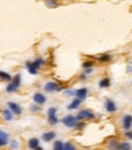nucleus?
I'll return each instance as SVG.
<instances>
[{
    "mask_svg": "<svg viewBox=\"0 0 132 150\" xmlns=\"http://www.w3.org/2000/svg\"><path fill=\"white\" fill-rule=\"evenodd\" d=\"M64 150H76V149H75V147H74V144L65 143V144H64Z\"/></svg>",
    "mask_w": 132,
    "mask_h": 150,
    "instance_id": "cd10ccee",
    "label": "nucleus"
},
{
    "mask_svg": "<svg viewBox=\"0 0 132 150\" xmlns=\"http://www.w3.org/2000/svg\"><path fill=\"white\" fill-rule=\"evenodd\" d=\"M76 118H77V121H83V120H93V118H94V114H93L91 110H87V109H85V110H81L80 112L77 114Z\"/></svg>",
    "mask_w": 132,
    "mask_h": 150,
    "instance_id": "20e7f679",
    "label": "nucleus"
},
{
    "mask_svg": "<svg viewBox=\"0 0 132 150\" xmlns=\"http://www.w3.org/2000/svg\"><path fill=\"white\" fill-rule=\"evenodd\" d=\"M34 150H44V149H43V148H42V147H38V148H36V149H34Z\"/></svg>",
    "mask_w": 132,
    "mask_h": 150,
    "instance_id": "f704fd0d",
    "label": "nucleus"
},
{
    "mask_svg": "<svg viewBox=\"0 0 132 150\" xmlns=\"http://www.w3.org/2000/svg\"><path fill=\"white\" fill-rule=\"evenodd\" d=\"M61 122L66 127H69V128H74L75 125H76V122H77V118L75 117L74 115H67V116H65V117L61 120Z\"/></svg>",
    "mask_w": 132,
    "mask_h": 150,
    "instance_id": "39448f33",
    "label": "nucleus"
},
{
    "mask_svg": "<svg viewBox=\"0 0 132 150\" xmlns=\"http://www.w3.org/2000/svg\"><path fill=\"white\" fill-rule=\"evenodd\" d=\"M132 127V115H125L122 117V128L130 131Z\"/></svg>",
    "mask_w": 132,
    "mask_h": 150,
    "instance_id": "0eeeda50",
    "label": "nucleus"
},
{
    "mask_svg": "<svg viewBox=\"0 0 132 150\" xmlns=\"http://www.w3.org/2000/svg\"><path fill=\"white\" fill-rule=\"evenodd\" d=\"M97 60L99 61V62H110V61H111V55L102 54V55H99V56L97 58Z\"/></svg>",
    "mask_w": 132,
    "mask_h": 150,
    "instance_id": "2eb2a0df",
    "label": "nucleus"
},
{
    "mask_svg": "<svg viewBox=\"0 0 132 150\" xmlns=\"http://www.w3.org/2000/svg\"><path fill=\"white\" fill-rule=\"evenodd\" d=\"M88 94V88H80V89L75 90V97L81 100H85Z\"/></svg>",
    "mask_w": 132,
    "mask_h": 150,
    "instance_id": "9d476101",
    "label": "nucleus"
},
{
    "mask_svg": "<svg viewBox=\"0 0 132 150\" xmlns=\"http://www.w3.org/2000/svg\"><path fill=\"white\" fill-rule=\"evenodd\" d=\"M65 95H67V97H75V90H65Z\"/></svg>",
    "mask_w": 132,
    "mask_h": 150,
    "instance_id": "c756f323",
    "label": "nucleus"
},
{
    "mask_svg": "<svg viewBox=\"0 0 132 150\" xmlns=\"http://www.w3.org/2000/svg\"><path fill=\"white\" fill-rule=\"evenodd\" d=\"M44 3H45L47 6L50 8V9H55V8L59 6V4H58L56 0H44Z\"/></svg>",
    "mask_w": 132,
    "mask_h": 150,
    "instance_id": "a211bd4d",
    "label": "nucleus"
},
{
    "mask_svg": "<svg viewBox=\"0 0 132 150\" xmlns=\"http://www.w3.org/2000/svg\"><path fill=\"white\" fill-rule=\"evenodd\" d=\"M38 147H39V140H38L37 138H31V139L28 140V148L31 150H34Z\"/></svg>",
    "mask_w": 132,
    "mask_h": 150,
    "instance_id": "dca6fc26",
    "label": "nucleus"
},
{
    "mask_svg": "<svg viewBox=\"0 0 132 150\" xmlns=\"http://www.w3.org/2000/svg\"><path fill=\"white\" fill-rule=\"evenodd\" d=\"M44 90L47 93H54V92H61L63 87L56 82H48L44 84Z\"/></svg>",
    "mask_w": 132,
    "mask_h": 150,
    "instance_id": "7ed1b4c3",
    "label": "nucleus"
},
{
    "mask_svg": "<svg viewBox=\"0 0 132 150\" xmlns=\"http://www.w3.org/2000/svg\"><path fill=\"white\" fill-rule=\"evenodd\" d=\"M53 150H64V143L61 140H56V142L54 143Z\"/></svg>",
    "mask_w": 132,
    "mask_h": 150,
    "instance_id": "4be33fe9",
    "label": "nucleus"
},
{
    "mask_svg": "<svg viewBox=\"0 0 132 150\" xmlns=\"http://www.w3.org/2000/svg\"><path fill=\"white\" fill-rule=\"evenodd\" d=\"M58 117H56V115H53V116H48V122H49V125H52V126H55L58 123Z\"/></svg>",
    "mask_w": 132,
    "mask_h": 150,
    "instance_id": "412c9836",
    "label": "nucleus"
},
{
    "mask_svg": "<svg viewBox=\"0 0 132 150\" xmlns=\"http://www.w3.org/2000/svg\"><path fill=\"white\" fill-rule=\"evenodd\" d=\"M104 108H105V110L108 111V112H115V111L118 110L116 104H115L111 99H107L105 100V103H104Z\"/></svg>",
    "mask_w": 132,
    "mask_h": 150,
    "instance_id": "6e6552de",
    "label": "nucleus"
},
{
    "mask_svg": "<svg viewBox=\"0 0 132 150\" xmlns=\"http://www.w3.org/2000/svg\"><path fill=\"white\" fill-rule=\"evenodd\" d=\"M81 103H82V100L81 99H78V98H75L72 101H71V104L69 105V110H75V109H77L81 105Z\"/></svg>",
    "mask_w": 132,
    "mask_h": 150,
    "instance_id": "4468645a",
    "label": "nucleus"
},
{
    "mask_svg": "<svg viewBox=\"0 0 132 150\" xmlns=\"http://www.w3.org/2000/svg\"><path fill=\"white\" fill-rule=\"evenodd\" d=\"M44 64H45V60H44L43 58H38L34 61H27V62H26L27 71H28L31 75L36 76L38 73V70H39L41 66H43Z\"/></svg>",
    "mask_w": 132,
    "mask_h": 150,
    "instance_id": "f257e3e1",
    "label": "nucleus"
},
{
    "mask_svg": "<svg viewBox=\"0 0 132 150\" xmlns=\"http://www.w3.org/2000/svg\"><path fill=\"white\" fill-rule=\"evenodd\" d=\"M86 127V123L83 121H80V122H76V125H75V127L74 128L75 129H77V131H82Z\"/></svg>",
    "mask_w": 132,
    "mask_h": 150,
    "instance_id": "5701e85b",
    "label": "nucleus"
},
{
    "mask_svg": "<svg viewBox=\"0 0 132 150\" xmlns=\"http://www.w3.org/2000/svg\"><path fill=\"white\" fill-rule=\"evenodd\" d=\"M0 138H1L3 140H5V142H9V134L5 131H0Z\"/></svg>",
    "mask_w": 132,
    "mask_h": 150,
    "instance_id": "b1692460",
    "label": "nucleus"
},
{
    "mask_svg": "<svg viewBox=\"0 0 132 150\" xmlns=\"http://www.w3.org/2000/svg\"><path fill=\"white\" fill-rule=\"evenodd\" d=\"M21 86V75H16L15 77H12V79L10 81V83L6 87V92L8 93H15L19 90V88Z\"/></svg>",
    "mask_w": 132,
    "mask_h": 150,
    "instance_id": "f03ea898",
    "label": "nucleus"
},
{
    "mask_svg": "<svg viewBox=\"0 0 132 150\" xmlns=\"http://www.w3.org/2000/svg\"><path fill=\"white\" fill-rule=\"evenodd\" d=\"M19 145H20V143H19L17 140H16V139H14L12 142L10 143V147H11V149H14V150H15V149H17V148H19Z\"/></svg>",
    "mask_w": 132,
    "mask_h": 150,
    "instance_id": "c85d7f7f",
    "label": "nucleus"
},
{
    "mask_svg": "<svg viewBox=\"0 0 132 150\" xmlns=\"http://www.w3.org/2000/svg\"><path fill=\"white\" fill-rule=\"evenodd\" d=\"M93 72V68H85V75H89Z\"/></svg>",
    "mask_w": 132,
    "mask_h": 150,
    "instance_id": "2f4dec72",
    "label": "nucleus"
},
{
    "mask_svg": "<svg viewBox=\"0 0 132 150\" xmlns=\"http://www.w3.org/2000/svg\"><path fill=\"white\" fill-rule=\"evenodd\" d=\"M80 79H82V81H83V79H87V75H85V73L81 75V76H80Z\"/></svg>",
    "mask_w": 132,
    "mask_h": 150,
    "instance_id": "72a5a7b5",
    "label": "nucleus"
},
{
    "mask_svg": "<svg viewBox=\"0 0 132 150\" xmlns=\"http://www.w3.org/2000/svg\"><path fill=\"white\" fill-rule=\"evenodd\" d=\"M56 137V134H55V132H45L44 134L42 136V138H43V140L44 142H50V140H53L54 138Z\"/></svg>",
    "mask_w": 132,
    "mask_h": 150,
    "instance_id": "f8f14e48",
    "label": "nucleus"
},
{
    "mask_svg": "<svg viewBox=\"0 0 132 150\" xmlns=\"http://www.w3.org/2000/svg\"><path fill=\"white\" fill-rule=\"evenodd\" d=\"M1 116H3V120L4 121H12L14 118V114L11 112V110L10 109H4L3 110V112H1Z\"/></svg>",
    "mask_w": 132,
    "mask_h": 150,
    "instance_id": "9b49d317",
    "label": "nucleus"
},
{
    "mask_svg": "<svg viewBox=\"0 0 132 150\" xmlns=\"http://www.w3.org/2000/svg\"><path fill=\"white\" fill-rule=\"evenodd\" d=\"M125 137H127L129 139H132V132H131V131H127V132L125 133Z\"/></svg>",
    "mask_w": 132,
    "mask_h": 150,
    "instance_id": "7c9ffc66",
    "label": "nucleus"
},
{
    "mask_svg": "<svg viewBox=\"0 0 132 150\" xmlns=\"http://www.w3.org/2000/svg\"><path fill=\"white\" fill-rule=\"evenodd\" d=\"M30 109H31V111H33V112H38V111H41V108H39V105L38 104H32L31 106H30Z\"/></svg>",
    "mask_w": 132,
    "mask_h": 150,
    "instance_id": "a878e982",
    "label": "nucleus"
},
{
    "mask_svg": "<svg viewBox=\"0 0 132 150\" xmlns=\"http://www.w3.org/2000/svg\"><path fill=\"white\" fill-rule=\"evenodd\" d=\"M8 108L11 110V112H12L14 115H21L22 114V108L20 106L19 104H16L14 101L8 103Z\"/></svg>",
    "mask_w": 132,
    "mask_h": 150,
    "instance_id": "423d86ee",
    "label": "nucleus"
},
{
    "mask_svg": "<svg viewBox=\"0 0 132 150\" xmlns=\"http://www.w3.org/2000/svg\"><path fill=\"white\" fill-rule=\"evenodd\" d=\"M12 79V77H11L8 72H4V71H0V81H5V82H10Z\"/></svg>",
    "mask_w": 132,
    "mask_h": 150,
    "instance_id": "f3484780",
    "label": "nucleus"
},
{
    "mask_svg": "<svg viewBox=\"0 0 132 150\" xmlns=\"http://www.w3.org/2000/svg\"><path fill=\"white\" fill-rule=\"evenodd\" d=\"M33 101H34L36 104H38V105H43L47 101V98L42 93H36L34 95H33Z\"/></svg>",
    "mask_w": 132,
    "mask_h": 150,
    "instance_id": "1a4fd4ad",
    "label": "nucleus"
},
{
    "mask_svg": "<svg viewBox=\"0 0 132 150\" xmlns=\"http://www.w3.org/2000/svg\"><path fill=\"white\" fill-rule=\"evenodd\" d=\"M82 67L83 68H92L93 67V61H85L82 64Z\"/></svg>",
    "mask_w": 132,
    "mask_h": 150,
    "instance_id": "bb28decb",
    "label": "nucleus"
},
{
    "mask_svg": "<svg viewBox=\"0 0 132 150\" xmlns=\"http://www.w3.org/2000/svg\"><path fill=\"white\" fill-rule=\"evenodd\" d=\"M110 86V79L109 78H103L99 81V88H108Z\"/></svg>",
    "mask_w": 132,
    "mask_h": 150,
    "instance_id": "6ab92c4d",
    "label": "nucleus"
},
{
    "mask_svg": "<svg viewBox=\"0 0 132 150\" xmlns=\"http://www.w3.org/2000/svg\"><path fill=\"white\" fill-rule=\"evenodd\" d=\"M119 144H120V142L118 140V139H110L109 142H108V148L110 149V150H118V148H119Z\"/></svg>",
    "mask_w": 132,
    "mask_h": 150,
    "instance_id": "ddd939ff",
    "label": "nucleus"
},
{
    "mask_svg": "<svg viewBox=\"0 0 132 150\" xmlns=\"http://www.w3.org/2000/svg\"><path fill=\"white\" fill-rule=\"evenodd\" d=\"M131 144L130 143H120L118 150H131Z\"/></svg>",
    "mask_w": 132,
    "mask_h": 150,
    "instance_id": "aec40b11",
    "label": "nucleus"
},
{
    "mask_svg": "<svg viewBox=\"0 0 132 150\" xmlns=\"http://www.w3.org/2000/svg\"><path fill=\"white\" fill-rule=\"evenodd\" d=\"M6 144H8L6 142H5V140H3L1 138H0V148H1V147H4V145H6Z\"/></svg>",
    "mask_w": 132,
    "mask_h": 150,
    "instance_id": "473e14b6",
    "label": "nucleus"
},
{
    "mask_svg": "<svg viewBox=\"0 0 132 150\" xmlns=\"http://www.w3.org/2000/svg\"><path fill=\"white\" fill-rule=\"evenodd\" d=\"M56 112H58V109H56V108H54V106L49 108V109H48V111H47L48 116H53V115H56Z\"/></svg>",
    "mask_w": 132,
    "mask_h": 150,
    "instance_id": "393cba45",
    "label": "nucleus"
}]
</instances>
